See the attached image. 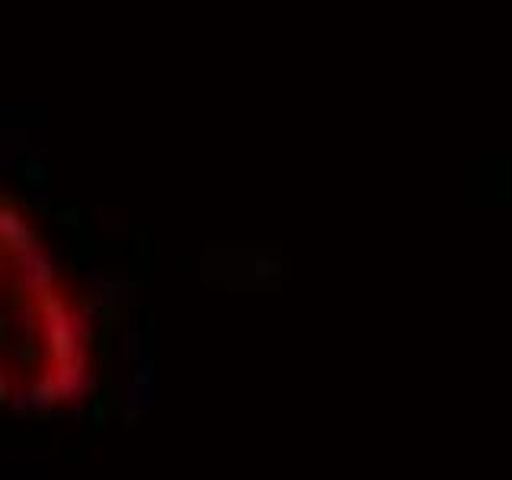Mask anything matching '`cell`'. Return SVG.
Listing matches in <instances>:
<instances>
[{"label":"cell","mask_w":512,"mask_h":480,"mask_svg":"<svg viewBox=\"0 0 512 480\" xmlns=\"http://www.w3.org/2000/svg\"><path fill=\"white\" fill-rule=\"evenodd\" d=\"M93 384V324L20 205L0 199V404L74 407Z\"/></svg>","instance_id":"6da1fadb"}]
</instances>
